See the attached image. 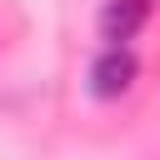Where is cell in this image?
Segmentation results:
<instances>
[{
	"instance_id": "cell-1",
	"label": "cell",
	"mask_w": 160,
	"mask_h": 160,
	"mask_svg": "<svg viewBox=\"0 0 160 160\" xmlns=\"http://www.w3.org/2000/svg\"><path fill=\"white\" fill-rule=\"evenodd\" d=\"M85 80H90V95H95V100H120V95L135 90V80H140V60H135L130 45H105V50L90 60Z\"/></svg>"
},
{
	"instance_id": "cell-2",
	"label": "cell",
	"mask_w": 160,
	"mask_h": 160,
	"mask_svg": "<svg viewBox=\"0 0 160 160\" xmlns=\"http://www.w3.org/2000/svg\"><path fill=\"white\" fill-rule=\"evenodd\" d=\"M150 10H155V0H105L100 15H95V30H100L105 45H125L145 30Z\"/></svg>"
}]
</instances>
